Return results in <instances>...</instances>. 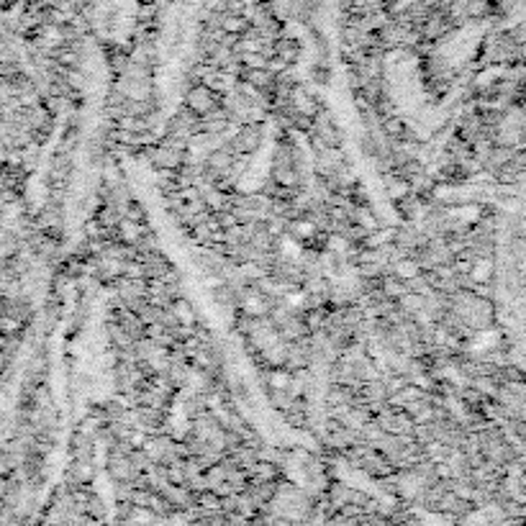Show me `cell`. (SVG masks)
<instances>
[{
	"label": "cell",
	"instance_id": "obj_1",
	"mask_svg": "<svg viewBox=\"0 0 526 526\" xmlns=\"http://www.w3.org/2000/svg\"><path fill=\"white\" fill-rule=\"evenodd\" d=\"M518 180V190L509 211L503 213L506 232V267L498 295L503 301L501 316L513 332L518 364H526V178Z\"/></svg>",
	"mask_w": 526,
	"mask_h": 526
},
{
	"label": "cell",
	"instance_id": "obj_2",
	"mask_svg": "<svg viewBox=\"0 0 526 526\" xmlns=\"http://www.w3.org/2000/svg\"><path fill=\"white\" fill-rule=\"evenodd\" d=\"M224 147L229 152H234L236 157H247L255 155L257 149L262 147V126L249 121V124H241V129L234 136H229V141H224Z\"/></svg>",
	"mask_w": 526,
	"mask_h": 526
},
{
	"label": "cell",
	"instance_id": "obj_3",
	"mask_svg": "<svg viewBox=\"0 0 526 526\" xmlns=\"http://www.w3.org/2000/svg\"><path fill=\"white\" fill-rule=\"evenodd\" d=\"M198 124H201V116L195 113L193 108H180L175 116L167 121V136H175V139L190 141L198 134Z\"/></svg>",
	"mask_w": 526,
	"mask_h": 526
},
{
	"label": "cell",
	"instance_id": "obj_4",
	"mask_svg": "<svg viewBox=\"0 0 526 526\" xmlns=\"http://www.w3.org/2000/svg\"><path fill=\"white\" fill-rule=\"evenodd\" d=\"M185 106L193 108L198 116H206V113H211V111H216L218 106H221V98H218V90H213V87L201 83V85H193L187 90Z\"/></svg>",
	"mask_w": 526,
	"mask_h": 526
},
{
	"label": "cell",
	"instance_id": "obj_5",
	"mask_svg": "<svg viewBox=\"0 0 526 526\" xmlns=\"http://www.w3.org/2000/svg\"><path fill=\"white\" fill-rule=\"evenodd\" d=\"M241 78H244V83L255 85L257 90H262V93H272V90H275V72H272L270 67H252V70H244Z\"/></svg>",
	"mask_w": 526,
	"mask_h": 526
},
{
	"label": "cell",
	"instance_id": "obj_6",
	"mask_svg": "<svg viewBox=\"0 0 526 526\" xmlns=\"http://www.w3.org/2000/svg\"><path fill=\"white\" fill-rule=\"evenodd\" d=\"M383 293L388 295V298H393V301H401L403 295L408 293V285H406V280L398 278V275H385L383 278Z\"/></svg>",
	"mask_w": 526,
	"mask_h": 526
},
{
	"label": "cell",
	"instance_id": "obj_7",
	"mask_svg": "<svg viewBox=\"0 0 526 526\" xmlns=\"http://www.w3.org/2000/svg\"><path fill=\"white\" fill-rule=\"evenodd\" d=\"M383 134H385L388 139H403L406 136V124H403V118L401 116H388L385 121H383Z\"/></svg>",
	"mask_w": 526,
	"mask_h": 526
},
{
	"label": "cell",
	"instance_id": "obj_8",
	"mask_svg": "<svg viewBox=\"0 0 526 526\" xmlns=\"http://www.w3.org/2000/svg\"><path fill=\"white\" fill-rule=\"evenodd\" d=\"M275 57H280V59H285L290 64L298 57V44L293 39H278L275 41Z\"/></svg>",
	"mask_w": 526,
	"mask_h": 526
},
{
	"label": "cell",
	"instance_id": "obj_9",
	"mask_svg": "<svg viewBox=\"0 0 526 526\" xmlns=\"http://www.w3.org/2000/svg\"><path fill=\"white\" fill-rule=\"evenodd\" d=\"M352 221L360 226H364L367 232H375L378 229V224H375V216H372V211H367L364 206H357V208H352Z\"/></svg>",
	"mask_w": 526,
	"mask_h": 526
},
{
	"label": "cell",
	"instance_id": "obj_10",
	"mask_svg": "<svg viewBox=\"0 0 526 526\" xmlns=\"http://www.w3.org/2000/svg\"><path fill=\"white\" fill-rule=\"evenodd\" d=\"M172 311H175V316L180 318V324H187V326H193V324H195V313H193V308L187 306V301L178 298V301L172 303Z\"/></svg>",
	"mask_w": 526,
	"mask_h": 526
},
{
	"label": "cell",
	"instance_id": "obj_11",
	"mask_svg": "<svg viewBox=\"0 0 526 526\" xmlns=\"http://www.w3.org/2000/svg\"><path fill=\"white\" fill-rule=\"evenodd\" d=\"M124 218H132V221H136V224H144L147 213H144V208H141V203L129 201V203H126V208H124Z\"/></svg>",
	"mask_w": 526,
	"mask_h": 526
},
{
	"label": "cell",
	"instance_id": "obj_12",
	"mask_svg": "<svg viewBox=\"0 0 526 526\" xmlns=\"http://www.w3.org/2000/svg\"><path fill=\"white\" fill-rule=\"evenodd\" d=\"M444 31H447V24H444L441 18H432V21L426 24V29H424L426 36H439V34H444Z\"/></svg>",
	"mask_w": 526,
	"mask_h": 526
},
{
	"label": "cell",
	"instance_id": "obj_13",
	"mask_svg": "<svg viewBox=\"0 0 526 526\" xmlns=\"http://www.w3.org/2000/svg\"><path fill=\"white\" fill-rule=\"evenodd\" d=\"M290 383H293V375H290V372H275V375H272V385L275 388H290Z\"/></svg>",
	"mask_w": 526,
	"mask_h": 526
}]
</instances>
